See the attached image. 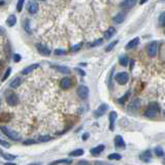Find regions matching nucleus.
<instances>
[{
    "label": "nucleus",
    "instance_id": "42",
    "mask_svg": "<svg viewBox=\"0 0 165 165\" xmlns=\"http://www.w3.org/2000/svg\"><path fill=\"white\" fill-rule=\"evenodd\" d=\"M128 97H129V92H128V93H126L125 96H123L121 99H119V103H122V104H123L124 102H125V101L127 100V98H128Z\"/></svg>",
    "mask_w": 165,
    "mask_h": 165
},
{
    "label": "nucleus",
    "instance_id": "12",
    "mask_svg": "<svg viewBox=\"0 0 165 165\" xmlns=\"http://www.w3.org/2000/svg\"><path fill=\"white\" fill-rule=\"evenodd\" d=\"M109 130L113 131L115 129V122L117 120V113L116 111H111L109 115Z\"/></svg>",
    "mask_w": 165,
    "mask_h": 165
},
{
    "label": "nucleus",
    "instance_id": "6",
    "mask_svg": "<svg viewBox=\"0 0 165 165\" xmlns=\"http://www.w3.org/2000/svg\"><path fill=\"white\" fill-rule=\"evenodd\" d=\"M148 54L150 57H155L156 54H157V51H158V42L156 40L152 41L150 44L148 45Z\"/></svg>",
    "mask_w": 165,
    "mask_h": 165
},
{
    "label": "nucleus",
    "instance_id": "40",
    "mask_svg": "<svg viewBox=\"0 0 165 165\" xmlns=\"http://www.w3.org/2000/svg\"><path fill=\"white\" fill-rule=\"evenodd\" d=\"M65 54H66V52L62 49H57L56 51H55V55H57V56H62V55H65Z\"/></svg>",
    "mask_w": 165,
    "mask_h": 165
},
{
    "label": "nucleus",
    "instance_id": "27",
    "mask_svg": "<svg viewBox=\"0 0 165 165\" xmlns=\"http://www.w3.org/2000/svg\"><path fill=\"white\" fill-rule=\"evenodd\" d=\"M10 119H12V115L10 113H1L0 115V122H2V123H6V122L10 121Z\"/></svg>",
    "mask_w": 165,
    "mask_h": 165
},
{
    "label": "nucleus",
    "instance_id": "15",
    "mask_svg": "<svg viewBox=\"0 0 165 165\" xmlns=\"http://www.w3.org/2000/svg\"><path fill=\"white\" fill-rule=\"evenodd\" d=\"M139 43V37H135V38H133L132 40L128 42V43L126 44V50H131V49H134L136 48Z\"/></svg>",
    "mask_w": 165,
    "mask_h": 165
},
{
    "label": "nucleus",
    "instance_id": "38",
    "mask_svg": "<svg viewBox=\"0 0 165 165\" xmlns=\"http://www.w3.org/2000/svg\"><path fill=\"white\" fill-rule=\"evenodd\" d=\"M159 23L161 26H165V12H162L159 17Z\"/></svg>",
    "mask_w": 165,
    "mask_h": 165
},
{
    "label": "nucleus",
    "instance_id": "19",
    "mask_svg": "<svg viewBox=\"0 0 165 165\" xmlns=\"http://www.w3.org/2000/svg\"><path fill=\"white\" fill-rule=\"evenodd\" d=\"M135 4H136V1H134V0H125V1L121 2L122 7L127 8V10H129V8H132Z\"/></svg>",
    "mask_w": 165,
    "mask_h": 165
},
{
    "label": "nucleus",
    "instance_id": "33",
    "mask_svg": "<svg viewBox=\"0 0 165 165\" xmlns=\"http://www.w3.org/2000/svg\"><path fill=\"white\" fill-rule=\"evenodd\" d=\"M118 42H119V40H115V41L111 42V43H109V45L106 47L105 51H106V52H111V50H113V48H115V47H116V45H117V44H118Z\"/></svg>",
    "mask_w": 165,
    "mask_h": 165
},
{
    "label": "nucleus",
    "instance_id": "34",
    "mask_svg": "<svg viewBox=\"0 0 165 165\" xmlns=\"http://www.w3.org/2000/svg\"><path fill=\"white\" fill-rule=\"evenodd\" d=\"M51 136L50 135H43V136H39L38 137V141L39 143H47V141H51Z\"/></svg>",
    "mask_w": 165,
    "mask_h": 165
},
{
    "label": "nucleus",
    "instance_id": "45",
    "mask_svg": "<svg viewBox=\"0 0 165 165\" xmlns=\"http://www.w3.org/2000/svg\"><path fill=\"white\" fill-rule=\"evenodd\" d=\"M77 165H91V163L88 162V161H86V160H81L79 163H77Z\"/></svg>",
    "mask_w": 165,
    "mask_h": 165
},
{
    "label": "nucleus",
    "instance_id": "16",
    "mask_svg": "<svg viewBox=\"0 0 165 165\" xmlns=\"http://www.w3.org/2000/svg\"><path fill=\"white\" fill-rule=\"evenodd\" d=\"M39 67V64L38 63H35V64H32V65H29V66H27L26 68H24L23 69V71H22V73L23 74H29V73H31V72L33 71V70H35V69H37Z\"/></svg>",
    "mask_w": 165,
    "mask_h": 165
},
{
    "label": "nucleus",
    "instance_id": "44",
    "mask_svg": "<svg viewBox=\"0 0 165 165\" xmlns=\"http://www.w3.org/2000/svg\"><path fill=\"white\" fill-rule=\"evenodd\" d=\"M74 70H75V71H77L79 74H81V77H85V75H86V72H85L84 70H81V68H77H77H74Z\"/></svg>",
    "mask_w": 165,
    "mask_h": 165
},
{
    "label": "nucleus",
    "instance_id": "14",
    "mask_svg": "<svg viewBox=\"0 0 165 165\" xmlns=\"http://www.w3.org/2000/svg\"><path fill=\"white\" fill-rule=\"evenodd\" d=\"M37 10H38V3L36 1H31L29 2V5H28V12L31 14V15H34L36 14Z\"/></svg>",
    "mask_w": 165,
    "mask_h": 165
},
{
    "label": "nucleus",
    "instance_id": "41",
    "mask_svg": "<svg viewBox=\"0 0 165 165\" xmlns=\"http://www.w3.org/2000/svg\"><path fill=\"white\" fill-rule=\"evenodd\" d=\"M0 145H2V147H5V148H10V143H7V141H3V139H1V138H0Z\"/></svg>",
    "mask_w": 165,
    "mask_h": 165
},
{
    "label": "nucleus",
    "instance_id": "5",
    "mask_svg": "<svg viewBox=\"0 0 165 165\" xmlns=\"http://www.w3.org/2000/svg\"><path fill=\"white\" fill-rule=\"evenodd\" d=\"M77 93L79 98L85 100V99H87L89 96V88L87 86H85V85H81V86H79V88H77Z\"/></svg>",
    "mask_w": 165,
    "mask_h": 165
},
{
    "label": "nucleus",
    "instance_id": "46",
    "mask_svg": "<svg viewBox=\"0 0 165 165\" xmlns=\"http://www.w3.org/2000/svg\"><path fill=\"white\" fill-rule=\"evenodd\" d=\"M89 136H90V134H89V133H84V134H83V141H87V139H88L89 138Z\"/></svg>",
    "mask_w": 165,
    "mask_h": 165
},
{
    "label": "nucleus",
    "instance_id": "1",
    "mask_svg": "<svg viewBox=\"0 0 165 165\" xmlns=\"http://www.w3.org/2000/svg\"><path fill=\"white\" fill-rule=\"evenodd\" d=\"M0 130L2 131L3 134L7 136L10 139H12V141H21L20 134L14 130H10V129L8 128V127H6V126H0Z\"/></svg>",
    "mask_w": 165,
    "mask_h": 165
},
{
    "label": "nucleus",
    "instance_id": "10",
    "mask_svg": "<svg viewBox=\"0 0 165 165\" xmlns=\"http://www.w3.org/2000/svg\"><path fill=\"white\" fill-rule=\"evenodd\" d=\"M36 49L39 52V54L43 55V56H49L51 54V50L48 49V47H45L41 43H36Z\"/></svg>",
    "mask_w": 165,
    "mask_h": 165
},
{
    "label": "nucleus",
    "instance_id": "7",
    "mask_svg": "<svg viewBox=\"0 0 165 165\" xmlns=\"http://www.w3.org/2000/svg\"><path fill=\"white\" fill-rule=\"evenodd\" d=\"M72 86V79L70 77H63L60 81V87L62 89H64V90H68L70 89Z\"/></svg>",
    "mask_w": 165,
    "mask_h": 165
},
{
    "label": "nucleus",
    "instance_id": "18",
    "mask_svg": "<svg viewBox=\"0 0 165 165\" xmlns=\"http://www.w3.org/2000/svg\"><path fill=\"white\" fill-rule=\"evenodd\" d=\"M55 69H56L57 71L60 72V73H63V74H69L70 73V68L67 66H63V65H59V66H55L54 67Z\"/></svg>",
    "mask_w": 165,
    "mask_h": 165
},
{
    "label": "nucleus",
    "instance_id": "22",
    "mask_svg": "<svg viewBox=\"0 0 165 165\" xmlns=\"http://www.w3.org/2000/svg\"><path fill=\"white\" fill-rule=\"evenodd\" d=\"M115 33H116V29L113 27H109V29L104 32V38H105V39H111V36H113Z\"/></svg>",
    "mask_w": 165,
    "mask_h": 165
},
{
    "label": "nucleus",
    "instance_id": "49",
    "mask_svg": "<svg viewBox=\"0 0 165 165\" xmlns=\"http://www.w3.org/2000/svg\"><path fill=\"white\" fill-rule=\"evenodd\" d=\"M3 32H4V30H3L2 28L0 27V34H3Z\"/></svg>",
    "mask_w": 165,
    "mask_h": 165
},
{
    "label": "nucleus",
    "instance_id": "31",
    "mask_svg": "<svg viewBox=\"0 0 165 165\" xmlns=\"http://www.w3.org/2000/svg\"><path fill=\"white\" fill-rule=\"evenodd\" d=\"M109 160H121L122 156L119 153H113V154H109Z\"/></svg>",
    "mask_w": 165,
    "mask_h": 165
},
{
    "label": "nucleus",
    "instance_id": "28",
    "mask_svg": "<svg viewBox=\"0 0 165 165\" xmlns=\"http://www.w3.org/2000/svg\"><path fill=\"white\" fill-rule=\"evenodd\" d=\"M102 43H103V39H102V38H99V39L95 40V41L88 43L87 44V47L88 48H95V47H98V45H100V44H102Z\"/></svg>",
    "mask_w": 165,
    "mask_h": 165
},
{
    "label": "nucleus",
    "instance_id": "32",
    "mask_svg": "<svg viewBox=\"0 0 165 165\" xmlns=\"http://www.w3.org/2000/svg\"><path fill=\"white\" fill-rule=\"evenodd\" d=\"M155 154L158 157H163L164 156V151H163V149L161 147H157L155 149Z\"/></svg>",
    "mask_w": 165,
    "mask_h": 165
},
{
    "label": "nucleus",
    "instance_id": "26",
    "mask_svg": "<svg viewBox=\"0 0 165 165\" xmlns=\"http://www.w3.org/2000/svg\"><path fill=\"white\" fill-rule=\"evenodd\" d=\"M6 23H7L8 27H14L16 25V23H17V17H16L15 15H10V17H8Z\"/></svg>",
    "mask_w": 165,
    "mask_h": 165
},
{
    "label": "nucleus",
    "instance_id": "21",
    "mask_svg": "<svg viewBox=\"0 0 165 165\" xmlns=\"http://www.w3.org/2000/svg\"><path fill=\"white\" fill-rule=\"evenodd\" d=\"M59 164H72L71 159H59V160L53 161L50 165H59Z\"/></svg>",
    "mask_w": 165,
    "mask_h": 165
},
{
    "label": "nucleus",
    "instance_id": "50",
    "mask_svg": "<svg viewBox=\"0 0 165 165\" xmlns=\"http://www.w3.org/2000/svg\"><path fill=\"white\" fill-rule=\"evenodd\" d=\"M6 2H4V1H0V5H4Z\"/></svg>",
    "mask_w": 165,
    "mask_h": 165
},
{
    "label": "nucleus",
    "instance_id": "35",
    "mask_svg": "<svg viewBox=\"0 0 165 165\" xmlns=\"http://www.w3.org/2000/svg\"><path fill=\"white\" fill-rule=\"evenodd\" d=\"M24 3H25L24 0H20V1H18V3H17V10L19 12H22L23 6H24Z\"/></svg>",
    "mask_w": 165,
    "mask_h": 165
},
{
    "label": "nucleus",
    "instance_id": "2",
    "mask_svg": "<svg viewBox=\"0 0 165 165\" xmlns=\"http://www.w3.org/2000/svg\"><path fill=\"white\" fill-rule=\"evenodd\" d=\"M159 111H160V109H159V106L157 105V103H152L149 105L147 111H145V116L147 117V118L153 119L159 113Z\"/></svg>",
    "mask_w": 165,
    "mask_h": 165
},
{
    "label": "nucleus",
    "instance_id": "52",
    "mask_svg": "<svg viewBox=\"0 0 165 165\" xmlns=\"http://www.w3.org/2000/svg\"><path fill=\"white\" fill-rule=\"evenodd\" d=\"M164 117H165V111H164Z\"/></svg>",
    "mask_w": 165,
    "mask_h": 165
},
{
    "label": "nucleus",
    "instance_id": "13",
    "mask_svg": "<svg viewBox=\"0 0 165 165\" xmlns=\"http://www.w3.org/2000/svg\"><path fill=\"white\" fill-rule=\"evenodd\" d=\"M104 149H105V145H97V147H95V148L92 149V150L90 151V153H91V155H93V156H98L103 152Z\"/></svg>",
    "mask_w": 165,
    "mask_h": 165
},
{
    "label": "nucleus",
    "instance_id": "47",
    "mask_svg": "<svg viewBox=\"0 0 165 165\" xmlns=\"http://www.w3.org/2000/svg\"><path fill=\"white\" fill-rule=\"evenodd\" d=\"M4 165H17L16 163H14V162H7V163H5Z\"/></svg>",
    "mask_w": 165,
    "mask_h": 165
},
{
    "label": "nucleus",
    "instance_id": "11",
    "mask_svg": "<svg viewBox=\"0 0 165 165\" xmlns=\"http://www.w3.org/2000/svg\"><path fill=\"white\" fill-rule=\"evenodd\" d=\"M115 147H116L117 149H125L126 148V143L121 135H117L116 137H115Z\"/></svg>",
    "mask_w": 165,
    "mask_h": 165
},
{
    "label": "nucleus",
    "instance_id": "39",
    "mask_svg": "<svg viewBox=\"0 0 165 165\" xmlns=\"http://www.w3.org/2000/svg\"><path fill=\"white\" fill-rule=\"evenodd\" d=\"M37 141H35V139H26V141H23V143H24L25 145H35Z\"/></svg>",
    "mask_w": 165,
    "mask_h": 165
},
{
    "label": "nucleus",
    "instance_id": "37",
    "mask_svg": "<svg viewBox=\"0 0 165 165\" xmlns=\"http://www.w3.org/2000/svg\"><path fill=\"white\" fill-rule=\"evenodd\" d=\"M83 47V43H77V44H74V45H72L71 47V52H77V51H79L81 50V48Z\"/></svg>",
    "mask_w": 165,
    "mask_h": 165
},
{
    "label": "nucleus",
    "instance_id": "23",
    "mask_svg": "<svg viewBox=\"0 0 165 165\" xmlns=\"http://www.w3.org/2000/svg\"><path fill=\"white\" fill-rule=\"evenodd\" d=\"M124 20H125V14H123V12H119L118 15L113 18V22L117 23V24H121Z\"/></svg>",
    "mask_w": 165,
    "mask_h": 165
},
{
    "label": "nucleus",
    "instance_id": "9",
    "mask_svg": "<svg viewBox=\"0 0 165 165\" xmlns=\"http://www.w3.org/2000/svg\"><path fill=\"white\" fill-rule=\"evenodd\" d=\"M107 111V105L106 104H101L96 111H94V117L95 118H100L105 113V111Z\"/></svg>",
    "mask_w": 165,
    "mask_h": 165
},
{
    "label": "nucleus",
    "instance_id": "20",
    "mask_svg": "<svg viewBox=\"0 0 165 165\" xmlns=\"http://www.w3.org/2000/svg\"><path fill=\"white\" fill-rule=\"evenodd\" d=\"M21 84H22V79H21V77H15V79L10 81V88H12V89H17L18 87L21 86Z\"/></svg>",
    "mask_w": 165,
    "mask_h": 165
},
{
    "label": "nucleus",
    "instance_id": "29",
    "mask_svg": "<svg viewBox=\"0 0 165 165\" xmlns=\"http://www.w3.org/2000/svg\"><path fill=\"white\" fill-rule=\"evenodd\" d=\"M24 29L25 31L28 33V34H32V30L30 28V20L29 19H26L24 22Z\"/></svg>",
    "mask_w": 165,
    "mask_h": 165
},
{
    "label": "nucleus",
    "instance_id": "30",
    "mask_svg": "<svg viewBox=\"0 0 165 165\" xmlns=\"http://www.w3.org/2000/svg\"><path fill=\"white\" fill-rule=\"evenodd\" d=\"M119 63L122 65V66H127L129 63V59L127 56H122L120 57V59H119Z\"/></svg>",
    "mask_w": 165,
    "mask_h": 165
},
{
    "label": "nucleus",
    "instance_id": "24",
    "mask_svg": "<svg viewBox=\"0 0 165 165\" xmlns=\"http://www.w3.org/2000/svg\"><path fill=\"white\" fill-rule=\"evenodd\" d=\"M139 106H141V101H139V99H135V100L133 101L132 103L130 104V107H129V109H130V111H137V109H139Z\"/></svg>",
    "mask_w": 165,
    "mask_h": 165
},
{
    "label": "nucleus",
    "instance_id": "4",
    "mask_svg": "<svg viewBox=\"0 0 165 165\" xmlns=\"http://www.w3.org/2000/svg\"><path fill=\"white\" fill-rule=\"evenodd\" d=\"M116 81L118 84L120 85H125L128 83L129 81V74L127 73V72H119V73L116 74Z\"/></svg>",
    "mask_w": 165,
    "mask_h": 165
},
{
    "label": "nucleus",
    "instance_id": "53",
    "mask_svg": "<svg viewBox=\"0 0 165 165\" xmlns=\"http://www.w3.org/2000/svg\"><path fill=\"white\" fill-rule=\"evenodd\" d=\"M107 165H109V164H107Z\"/></svg>",
    "mask_w": 165,
    "mask_h": 165
},
{
    "label": "nucleus",
    "instance_id": "43",
    "mask_svg": "<svg viewBox=\"0 0 165 165\" xmlns=\"http://www.w3.org/2000/svg\"><path fill=\"white\" fill-rule=\"evenodd\" d=\"M21 59H22V57H21V55L20 54H15L14 55V61L15 62H20L21 61Z\"/></svg>",
    "mask_w": 165,
    "mask_h": 165
},
{
    "label": "nucleus",
    "instance_id": "48",
    "mask_svg": "<svg viewBox=\"0 0 165 165\" xmlns=\"http://www.w3.org/2000/svg\"><path fill=\"white\" fill-rule=\"evenodd\" d=\"M41 163H30V164H27V165H40Z\"/></svg>",
    "mask_w": 165,
    "mask_h": 165
},
{
    "label": "nucleus",
    "instance_id": "17",
    "mask_svg": "<svg viewBox=\"0 0 165 165\" xmlns=\"http://www.w3.org/2000/svg\"><path fill=\"white\" fill-rule=\"evenodd\" d=\"M0 156H1L3 159H5L6 161H12L17 158L16 155H12V154H10V153H5V152H3L1 149H0Z\"/></svg>",
    "mask_w": 165,
    "mask_h": 165
},
{
    "label": "nucleus",
    "instance_id": "25",
    "mask_svg": "<svg viewBox=\"0 0 165 165\" xmlns=\"http://www.w3.org/2000/svg\"><path fill=\"white\" fill-rule=\"evenodd\" d=\"M84 153L85 152L83 149H77V150L70 152V153H69V156H70V157H79V156L84 155Z\"/></svg>",
    "mask_w": 165,
    "mask_h": 165
},
{
    "label": "nucleus",
    "instance_id": "36",
    "mask_svg": "<svg viewBox=\"0 0 165 165\" xmlns=\"http://www.w3.org/2000/svg\"><path fill=\"white\" fill-rule=\"evenodd\" d=\"M10 72H12V68L10 67H8L7 69H6V71H5V73L3 74V77H2V81H4L5 79H7L8 77L10 75Z\"/></svg>",
    "mask_w": 165,
    "mask_h": 165
},
{
    "label": "nucleus",
    "instance_id": "8",
    "mask_svg": "<svg viewBox=\"0 0 165 165\" xmlns=\"http://www.w3.org/2000/svg\"><path fill=\"white\" fill-rule=\"evenodd\" d=\"M139 159L145 163L150 162L152 160V152H151V150H147L143 153H141V156H139Z\"/></svg>",
    "mask_w": 165,
    "mask_h": 165
},
{
    "label": "nucleus",
    "instance_id": "51",
    "mask_svg": "<svg viewBox=\"0 0 165 165\" xmlns=\"http://www.w3.org/2000/svg\"><path fill=\"white\" fill-rule=\"evenodd\" d=\"M163 163H164V164H165V159H164V160H163Z\"/></svg>",
    "mask_w": 165,
    "mask_h": 165
},
{
    "label": "nucleus",
    "instance_id": "3",
    "mask_svg": "<svg viewBox=\"0 0 165 165\" xmlns=\"http://www.w3.org/2000/svg\"><path fill=\"white\" fill-rule=\"evenodd\" d=\"M5 96H6V102H7L8 105L10 106H16L19 104V97L18 95L12 91H7L5 93Z\"/></svg>",
    "mask_w": 165,
    "mask_h": 165
}]
</instances>
